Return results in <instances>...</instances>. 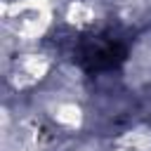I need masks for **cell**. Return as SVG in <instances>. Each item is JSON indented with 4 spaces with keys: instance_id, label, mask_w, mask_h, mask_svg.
<instances>
[{
    "instance_id": "1",
    "label": "cell",
    "mask_w": 151,
    "mask_h": 151,
    "mask_svg": "<svg viewBox=\"0 0 151 151\" xmlns=\"http://www.w3.org/2000/svg\"><path fill=\"white\" fill-rule=\"evenodd\" d=\"M127 57V45L113 33H94L83 38L76 50V61L87 73H101L118 68Z\"/></svg>"
}]
</instances>
